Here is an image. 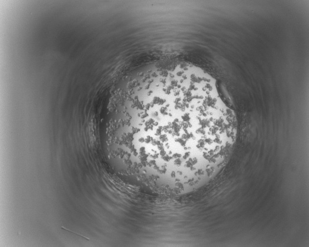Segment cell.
<instances>
[{
    "label": "cell",
    "mask_w": 309,
    "mask_h": 247,
    "mask_svg": "<svg viewBox=\"0 0 309 247\" xmlns=\"http://www.w3.org/2000/svg\"><path fill=\"white\" fill-rule=\"evenodd\" d=\"M131 92L129 151L139 170L185 195L221 172L238 123L211 75L181 61L141 81Z\"/></svg>",
    "instance_id": "6da1fadb"
}]
</instances>
